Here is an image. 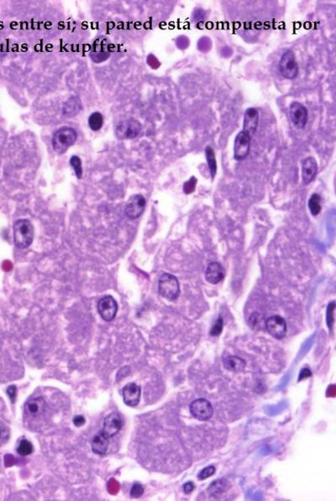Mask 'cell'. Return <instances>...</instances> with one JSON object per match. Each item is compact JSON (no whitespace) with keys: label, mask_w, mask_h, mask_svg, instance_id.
Returning <instances> with one entry per match:
<instances>
[{"label":"cell","mask_w":336,"mask_h":501,"mask_svg":"<svg viewBox=\"0 0 336 501\" xmlns=\"http://www.w3.org/2000/svg\"><path fill=\"white\" fill-rule=\"evenodd\" d=\"M265 328L269 334L276 339H281L286 336V323L281 316L274 315L265 321Z\"/></svg>","instance_id":"obj_11"},{"label":"cell","mask_w":336,"mask_h":501,"mask_svg":"<svg viewBox=\"0 0 336 501\" xmlns=\"http://www.w3.org/2000/svg\"><path fill=\"white\" fill-rule=\"evenodd\" d=\"M262 317L258 313H254L250 318V326L253 329H259L262 327Z\"/></svg>","instance_id":"obj_30"},{"label":"cell","mask_w":336,"mask_h":501,"mask_svg":"<svg viewBox=\"0 0 336 501\" xmlns=\"http://www.w3.org/2000/svg\"><path fill=\"white\" fill-rule=\"evenodd\" d=\"M34 238V228L28 219H19L14 224V242L18 248L30 247Z\"/></svg>","instance_id":"obj_1"},{"label":"cell","mask_w":336,"mask_h":501,"mask_svg":"<svg viewBox=\"0 0 336 501\" xmlns=\"http://www.w3.org/2000/svg\"><path fill=\"white\" fill-rule=\"evenodd\" d=\"M196 182H197V179L194 177V176H193L192 178L190 179L189 181H186L184 183V186H183V191H184L185 193H192L193 191H195V187H196Z\"/></svg>","instance_id":"obj_32"},{"label":"cell","mask_w":336,"mask_h":501,"mask_svg":"<svg viewBox=\"0 0 336 501\" xmlns=\"http://www.w3.org/2000/svg\"><path fill=\"white\" fill-rule=\"evenodd\" d=\"M279 72L286 79H295L299 75V65L294 52L287 50L281 55L279 61Z\"/></svg>","instance_id":"obj_4"},{"label":"cell","mask_w":336,"mask_h":501,"mask_svg":"<svg viewBox=\"0 0 336 501\" xmlns=\"http://www.w3.org/2000/svg\"><path fill=\"white\" fill-rule=\"evenodd\" d=\"M190 412L199 421H208L214 414L211 403L205 399H195L190 405Z\"/></svg>","instance_id":"obj_9"},{"label":"cell","mask_w":336,"mask_h":501,"mask_svg":"<svg viewBox=\"0 0 336 501\" xmlns=\"http://www.w3.org/2000/svg\"><path fill=\"white\" fill-rule=\"evenodd\" d=\"M109 440L107 437H105L101 431L99 433L95 435L92 437V450L95 454L98 455H105L107 453L108 447H109Z\"/></svg>","instance_id":"obj_18"},{"label":"cell","mask_w":336,"mask_h":501,"mask_svg":"<svg viewBox=\"0 0 336 501\" xmlns=\"http://www.w3.org/2000/svg\"><path fill=\"white\" fill-rule=\"evenodd\" d=\"M70 165H71V167H72V168L74 170V172L76 174L77 179L82 178V162H81V159H80L79 157H77V156H72L71 157V159H70Z\"/></svg>","instance_id":"obj_27"},{"label":"cell","mask_w":336,"mask_h":501,"mask_svg":"<svg viewBox=\"0 0 336 501\" xmlns=\"http://www.w3.org/2000/svg\"><path fill=\"white\" fill-rule=\"evenodd\" d=\"M7 394L12 403H15L17 395V387L15 385H10L7 389Z\"/></svg>","instance_id":"obj_33"},{"label":"cell","mask_w":336,"mask_h":501,"mask_svg":"<svg viewBox=\"0 0 336 501\" xmlns=\"http://www.w3.org/2000/svg\"><path fill=\"white\" fill-rule=\"evenodd\" d=\"M81 101L77 96L70 97L67 99L63 107V114L67 118H72L77 115L81 110Z\"/></svg>","instance_id":"obj_19"},{"label":"cell","mask_w":336,"mask_h":501,"mask_svg":"<svg viewBox=\"0 0 336 501\" xmlns=\"http://www.w3.org/2000/svg\"><path fill=\"white\" fill-rule=\"evenodd\" d=\"M225 276V271L221 264L219 262H211L207 267L205 271V279L212 285H216L221 282Z\"/></svg>","instance_id":"obj_16"},{"label":"cell","mask_w":336,"mask_h":501,"mask_svg":"<svg viewBox=\"0 0 336 501\" xmlns=\"http://www.w3.org/2000/svg\"><path fill=\"white\" fill-rule=\"evenodd\" d=\"M310 376H312L311 370L305 368L304 370H302L301 372L299 374V381H301L302 380H304V379L310 377Z\"/></svg>","instance_id":"obj_34"},{"label":"cell","mask_w":336,"mask_h":501,"mask_svg":"<svg viewBox=\"0 0 336 501\" xmlns=\"http://www.w3.org/2000/svg\"><path fill=\"white\" fill-rule=\"evenodd\" d=\"M33 446L27 439H22L17 447V453L20 456H28L32 454Z\"/></svg>","instance_id":"obj_25"},{"label":"cell","mask_w":336,"mask_h":501,"mask_svg":"<svg viewBox=\"0 0 336 501\" xmlns=\"http://www.w3.org/2000/svg\"><path fill=\"white\" fill-rule=\"evenodd\" d=\"M318 172V164L314 157H307L302 162V179L305 185L314 181Z\"/></svg>","instance_id":"obj_15"},{"label":"cell","mask_w":336,"mask_h":501,"mask_svg":"<svg viewBox=\"0 0 336 501\" xmlns=\"http://www.w3.org/2000/svg\"><path fill=\"white\" fill-rule=\"evenodd\" d=\"M73 423L76 427H81L85 423V418L82 416H76L73 418Z\"/></svg>","instance_id":"obj_36"},{"label":"cell","mask_w":336,"mask_h":501,"mask_svg":"<svg viewBox=\"0 0 336 501\" xmlns=\"http://www.w3.org/2000/svg\"><path fill=\"white\" fill-rule=\"evenodd\" d=\"M183 491H184L185 494H189L191 492L194 491V489H195V484L193 482H187L186 484H183Z\"/></svg>","instance_id":"obj_35"},{"label":"cell","mask_w":336,"mask_h":501,"mask_svg":"<svg viewBox=\"0 0 336 501\" xmlns=\"http://www.w3.org/2000/svg\"><path fill=\"white\" fill-rule=\"evenodd\" d=\"M143 493H144V488L141 484H138V483L133 484L131 490H130V496L134 499H138L139 497L142 496Z\"/></svg>","instance_id":"obj_31"},{"label":"cell","mask_w":336,"mask_h":501,"mask_svg":"<svg viewBox=\"0 0 336 501\" xmlns=\"http://www.w3.org/2000/svg\"><path fill=\"white\" fill-rule=\"evenodd\" d=\"M259 123V113L255 108H249L245 112L243 130L252 137L257 131Z\"/></svg>","instance_id":"obj_14"},{"label":"cell","mask_w":336,"mask_h":501,"mask_svg":"<svg viewBox=\"0 0 336 501\" xmlns=\"http://www.w3.org/2000/svg\"><path fill=\"white\" fill-rule=\"evenodd\" d=\"M216 471L215 469V467L214 466H208L206 468H204L201 472H200L199 475H198V479L200 480H204V479H208L209 477L213 476L214 473Z\"/></svg>","instance_id":"obj_29"},{"label":"cell","mask_w":336,"mask_h":501,"mask_svg":"<svg viewBox=\"0 0 336 501\" xmlns=\"http://www.w3.org/2000/svg\"><path fill=\"white\" fill-rule=\"evenodd\" d=\"M158 291L167 300H177L180 295L179 281L172 274L163 273L158 280Z\"/></svg>","instance_id":"obj_3"},{"label":"cell","mask_w":336,"mask_h":501,"mask_svg":"<svg viewBox=\"0 0 336 501\" xmlns=\"http://www.w3.org/2000/svg\"><path fill=\"white\" fill-rule=\"evenodd\" d=\"M334 310H335V303L332 302L329 303V305L327 307L326 322L327 326L330 332L333 331V327H334Z\"/></svg>","instance_id":"obj_26"},{"label":"cell","mask_w":336,"mask_h":501,"mask_svg":"<svg viewBox=\"0 0 336 501\" xmlns=\"http://www.w3.org/2000/svg\"><path fill=\"white\" fill-rule=\"evenodd\" d=\"M123 398L124 402L128 407H134L138 406L141 394V388L134 383H129L123 388Z\"/></svg>","instance_id":"obj_13"},{"label":"cell","mask_w":336,"mask_h":501,"mask_svg":"<svg viewBox=\"0 0 336 501\" xmlns=\"http://www.w3.org/2000/svg\"><path fill=\"white\" fill-rule=\"evenodd\" d=\"M205 157H206L207 163L210 171L212 178L214 179L217 173V162L214 154V149L211 146H207L205 149Z\"/></svg>","instance_id":"obj_22"},{"label":"cell","mask_w":336,"mask_h":501,"mask_svg":"<svg viewBox=\"0 0 336 501\" xmlns=\"http://www.w3.org/2000/svg\"><path fill=\"white\" fill-rule=\"evenodd\" d=\"M229 482L227 481L226 479H219L216 480V481L213 482L210 484V486L208 489V491L213 496L218 497L220 494H223L224 491H226L227 489H229Z\"/></svg>","instance_id":"obj_21"},{"label":"cell","mask_w":336,"mask_h":501,"mask_svg":"<svg viewBox=\"0 0 336 501\" xmlns=\"http://www.w3.org/2000/svg\"><path fill=\"white\" fill-rule=\"evenodd\" d=\"M223 328H224V320H223V318H222L221 316H219V318L217 319L216 323H214L213 327H212L211 330H210V335L213 336V337L219 336L220 333H222V331H223Z\"/></svg>","instance_id":"obj_28"},{"label":"cell","mask_w":336,"mask_h":501,"mask_svg":"<svg viewBox=\"0 0 336 501\" xmlns=\"http://www.w3.org/2000/svg\"><path fill=\"white\" fill-rule=\"evenodd\" d=\"M104 124V117L99 112L91 114L88 119V125L93 131H99Z\"/></svg>","instance_id":"obj_24"},{"label":"cell","mask_w":336,"mask_h":501,"mask_svg":"<svg viewBox=\"0 0 336 501\" xmlns=\"http://www.w3.org/2000/svg\"><path fill=\"white\" fill-rule=\"evenodd\" d=\"M252 137L246 132L241 131L237 134L234 142V159L243 161L250 153Z\"/></svg>","instance_id":"obj_10"},{"label":"cell","mask_w":336,"mask_h":501,"mask_svg":"<svg viewBox=\"0 0 336 501\" xmlns=\"http://www.w3.org/2000/svg\"><path fill=\"white\" fill-rule=\"evenodd\" d=\"M97 308L98 313L103 318V320L111 322L117 315L119 306L112 295H108L100 298L98 303Z\"/></svg>","instance_id":"obj_5"},{"label":"cell","mask_w":336,"mask_h":501,"mask_svg":"<svg viewBox=\"0 0 336 501\" xmlns=\"http://www.w3.org/2000/svg\"><path fill=\"white\" fill-rule=\"evenodd\" d=\"M46 402L41 397L33 398L28 400L25 405V412L30 417H40L44 414L46 409Z\"/></svg>","instance_id":"obj_17"},{"label":"cell","mask_w":336,"mask_h":501,"mask_svg":"<svg viewBox=\"0 0 336 501\" xmlns=\"http://www.w3.org/2000/svg\"><path fill=\"white\" fill-rule=\"evenodd\" d=\"M246 361L237 356H229L224 360V368L233 372H242L246 368Z\"/></svg>","instance_id":"obj_20"},{"label":"cell","mask_w":336,"mask_h":501,"mask_svg":"<svg viewBox=\"0 0 336 501\" xmlns=\"http://www.w3.org/2000/svg\"><path fill=\"white\" fill-rule=\"evenodd\" d=\"M122 419L117 412H112L105 417L101 432L108 438L115 437L122 428Z\"/></svg>","instance_id":"obj_12"},{"label":"cell","mask_w":336,"mask_h":501,"mask_svg":"<svg viewBox=\"0 0 336 501\" xmlns=\"http://www.w3.org/2000/svg\"><path fill=\"white\" fill-rule=\"evenodd\" d=\"M77 138V132L74 129L70 127H63L53 134V149L58 154H63L74 144Z\"/></svg>","instance_id":"obj_2"},{"label":"cell","mask_w":336,"mask_h":501,"mask_svg":"<svg viewBox=\"0 0 336 501\" xmlns=\"http://www.w3.org/2000/svg\"><path fill=\"white\" fill-rule=\"evenodd\" d=\"M147 201L141 194H134L130 196L125 205V214L128 219H137L144 213Z\"/></svg>","instance_id":"obj_7"},{"label":"cell","mask_w":336,"mask_h":501,"mask_svg":"<svg viewBox=\"0 0 336 501\" xmlns=\"http://www.w3.org/2000/svg\"><path fill=\"white\" fill-rule=\"evenodd\" d=\"M289 116L292 123L297 129H304L309 120V113L306 107L302 105L301 103L297 101H294L290 105Z\"/></svg>","instance_id":"obj_8"},{"label":"cell","mask_w":336,"mask_h":501,"mask_svg":"<svg viewBox=\"0 0 336 501\" xmlns=\"http://www.w3.org/2000/svg\"><path fill=\"white\" fill-rule=\"evenodd\" d=\"M0 435H1V429H0Z\"/></svg>","instance_id":"obj_37"},{"label":"cell","mask_w":336,"mask_h":501,"mask_svg":"<svg viewBox=\"0 0 336 501\" xmlns=\"http://www.w3.org/2000/svg\"><path fill=\"white\" fill-rule=\"evenodd\" d=\"M320 202H321V196L317 193L313 194L309 199V209L313 216L316 217L320 214L321 212Z\"/></svg>","instance_id":"obj_23"},{"label":"cell","mask_w":336,"mask_h":501,"mask_svg":"<svg viewBox=\"0 0 336 501\" xmlns=\"http://www.w3.org/2000/svg\"><path fill=\"white\" fill-rule=\"evenodd\" d=\"M141 131V125L135 119H128L120 122L115 128V135L118 139H134Z\"/></svg>","instance_id":"obj_6"}]
</instances>
